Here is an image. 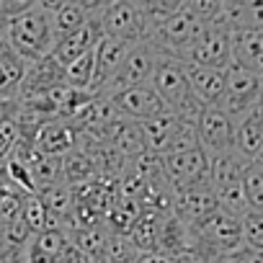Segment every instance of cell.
I'll use <instances>...</instances> for the list:
<instances>
[{
	"label": "cell",
	"mask_w": 263,
	"mask_h": 263,
	"mask_svg": "<svg viewBox=\"0 0 263 263\" xmlns=\"http://www.w3.org/2000/svg\"><path fill=\"white\" fill-rule=\"evenodd\" d=\"M219 212L217 209V196L212 186H201V189H189V191H178L176 201H173V214L186 222L189 227H196L199 222H204L209 214Z\"/></svg>",
	"instance_id": "15"
},
{
	"label": "cell",
	"mask_w": 263,
	"mask_h": 263,
	"mask_svg": "<svg viewBox=\"0 0 263 263\" xmlns=\"http://www.w3.org/2000/svg\"><path fill=\"white\" fill-rule=\"evenodd\" d=\"M98 24H101V31L106 36L121 39L126 44L145 42L142 8H140V3H135V0H111V3H101Z\"/></svg>",
	"instance_id": "7"
},
{
	"label": "cell",
	"mask_w": 263,
	"mask_h": 263,
	"mask_svg": "<svg viewBox=\"0 0 263 263\" xmlns=\"http://www.w3.org/2000/svg\"><path fill=\"white\" fill-rule=\"evenodd\" d=\"M98 8H101V3H98ZM98 8H96V13L90 16V21H88L85 26H80L78 31H72V34L62 36V39L54 44L52 57H54L62 67H67L70 62L80 60L83 54L93 52V47H96V44H98V39L103 36L101 24H98Z\"/></svg>",
	"instance_id": "14"
},
{
	"label": "cell",
	"mask_w": 263,
	"mask_h": 263,
	"mask_svg": "<svg viewBox=\"0 0 263 263\" xmlns=\"http://www.w3.org/2000/svg\"><path fill=\"white\" fill-rule=\"evenodd\" d=\"M214 196H217V209L222 214H230L235 219H242L250 209H248V201H245V191H242V181L240 183H230V186H222V189H214Z\"/></svg>",
	"instance_id": "25"
},
{
	"label": "cell",
	"mask_w": 263,
	"mask_h": 263,
	"mask_svg": "<svg viewBox=\"0 0 263 263\" xmlns=\"http://www.w3.org/2000/svg\"><path fill=\"white\" fill-rule=\"evenodd\" d=\"M8 263H29V260H26V253H13L8 255Z\"/></svg>",
	"instance_id": "34"
},
{
	"label": "cell",
	"mask_w": 263,
	"mask_h": 263,
	"mask_svg": "<svg viewBox=\"0 0 263 263\" xmlns=\"http://www.w3.org/2000/svg\"><path fill=\"white\" fill-rule=\"evenodd\" d=\"M183 65H186V78L196 101L201 106H219L222 93H224V70H209L191 62H183Z\"/></svg>",
	"instance_id": "17"
},
{
	"label": "cell",
	"mask_w": 263,
	"mask_h": 263,
	"mask_svg": "<svg viewBox=\"0 0 263 263\" xmlns=\"http://www.w3.org/2000/svg\"><path fill=\"white\" fill-rule=\"evenodd\" d=\"M36 196L42 199V204L47 206L49 214L60 217L67 227V219L75 209V196H72V189L67 183H57V186H47V189H39Z\"/></svg>",
	"instance_id": "24"
},
{
	"label": "cell",
	"mask_w": 263,
	"mask_h": 263,
	"mask_svg": "<svg viewBox=\"0 0 263 263\" xmlns=\"http://www.w3.org/2000/svg\"><path fill=\"white\" fill-rule=\"evenodd\" d=\"M191 235H194V248L189 255H196V258L222 260V258L237 253L240 248H245L240 219L222 214V212H214L204 222L191 227Z\"/></svg>",
	"instance_id": "3"
},
{
	"label": "cell",
	"mask_w": 263,
	"mask_h": 263,
	"mask_svg": "<svg viewBox=\"0 0 263 263\" xmlns=\"http://www.w3.org/2000/svg\"><path fill=\"white\" fill-rule=\"evenodd\" d=\"M34 150L49 158H65L78 147V129L65 119H47L31 140Z\"/></svg>",
	"instance_id": "13"
},
{
	"label": "cell",
	"mask_w": 263,
	"mask_h": 263,
	"mask_svg": "<svg viewBox=\"0 0 263 263\" xmlns=\"http://www.w3.org/2000/svg\"><path fill=\"white\" fill-rule=\"evenodd\" d=\"M44 8L52 16V26H54V36L57 42L72 31H78L80 26H85L90 21V16L96 13L98 3H83V0H57V3H44Z\"/></svg>",
	"instance_id": "16"
},
{
	"label": "cell",
	"mask_w": 263,
	"mask_h": 263,
	"mask_svg": "<svg viewBox=\"0 0 263 263\" xmlns=\"http://www.w3.org/2000/svg\"><path fill=\"white\" fill-rule=\"evenodd\" d=\"M163 60V54L150 44V42H140L129 49L119 75L111 80V85L101 93L103 98L114 96V93H121V90H129V88H137V85H150L153 75H155V67L158 62Z\"/></svg>",
	"instance_id": "8"
},
{
	"label": "cell",
	"mask_w": 263,
	"mask_h": 263,
	"mask_svg": "<svg viewBox=\"0 0 263 263\" xmlns=\"http://www.w3.org/2000/svg\"><path fill=\"white\" fill-rule=\"evenodd\" d=\"M160 163H163V173L176 194L189 191V189L212 186L209 183V155L201 147L189 150V153L165 155V158H160Z\"/></svg>",
	"instance_id": "9"
},
{
	"label": "cell",
	"mask_w": 263,
	"mask_h": 263,
	"mask_svg": "<svg viewBox=\"0 0 263 263\" xmlns=\"http://www.w3.org/2000/svg\"><path fill=\"white\" fill-rule=\"evenodd\" d=\"M222 263H263V253L250 250V248H240L237 253L222 258Z\"/></svg>",
	"instance_id": "31"
},
{
	"label": "cell",
	"mask_w": 263,
	"mask_h": 263,
	"mask_svg": "<svg viewBox=\"0 0 263 263\" xmlns=\"http://www.w3.org/2000/svg\"><path fill=\"white\" fill-rule=\"evenodd\" d=\"M150 85L160 96V101L165 103L171 116L196 119L199 111L204 108L196 101V96L191 93V85H189V78H186V65L181 60L163 57L155 67V75H153Z\"/></svg>",
	"instance_id": "2"
},
{
	"label": "cell",
	"mask_w": 263,
	"mask_h": 263,
	"mask_svg": "<svg viewBox=\"0 0 263 263\" xmlns=\"http://www.w3.org/2000/svg\"><path fill=\"white\" fill-rule=\"evenodd\" d=\"M21 140L24 137H21V129H18L16 116H11V119H6L3 124H0V160H8L13 155V150L18 147Z\"/></svg>",
	"instance_id": "30"
},
{
	"label": "cell",
	"mask_w": 263,
	"mask_h": 263,
	"mask_svg": "<svg viewBox=\"0 0 263 263\" xmlns=\"http://www.w3.org/2000/svg\"><path fill=\"white\" fill-rule=\"evenodd\" d=\"M183 263H222V260H212V258H196V255H186Z\"/></svg>",
	"instance_id": "33"
},
{
	"label": "cell",
	"mask_w": 263,
	"mask_h": 263,
	"mask_svg": "<svg viewBox=\"0 0 263 263\" xmlns=\"http://www.w3.org/2000/svg\"><path fill=\"white\" fill-rule=\"evenodd\" d=\"M140 250L135 242L129 240V235H108L106 250H103V263H137Z\"/></svg>",
	"instance_id": "26"
},
{
	"label": "cell",
	"mask_w": 263,
	"mask_h": 263,
	"mask_svg": "<svg viewBox=\"0 0 263 263\" xmlns=\"http://www.w3.org/2000/svg\"><path fill=\"white\" fill-rule=\"evenodd\" d=\"M183 62L209 70H227L232 65V31L222 26H206Z\"/></svg>",
	"instance_id": "11"
},
{
	"label": "cell",
	"mask_w": 263,
	"mask_h": 263,
	"mask_svg": "<svg viewBox=\"0 0 263 263\" xmlns=\"http://www.w3.org/2000/svg\"><path fill=\"white\" fill-rule=\"evenodd\" d=\"M250 160H245L240 153H230V155H219V158H209V183L212 189H222L230 183H240L242 173L248 168Z\"/></svg>",
	"instance_id": "23"
},
{
	"label": "cell",
	"mask_w": 263,
	"mask_h": 263,
	"mask_svg": "<svg viewBox=\"0 0 263 263\" xmlns=\"http://www.w3.org/2000/svg\"><path fill=\"white\" fill-rule=\"evenodd\" d=\"M206 26L186 8V3L181 0L178 13H173L147 42L163 54V57H173V60H186L189 49L196 44V39L201 36Z\"/></svg>",
	"instance_id": "4"
},
{
	"label": "cell",
	"mask_w": 263,
	"mask_h": 263,
	"mask_svg": "<svg viewBox=\"0 0 263 263\" xmlns=\"http://www.w3.org/2000/svg\"><path fill=\"white\" fill-rule=\"evenodd\" d=\"M0 263H8V253H6L3 245H0Z\"/></svg>",
	"instance_id": "35"
},
{
	"label": "cell",
	"mask_w": 263,
	"mask_h": 263,
	"mask_svg": "<svg viewBox=\"0 0 263 263\" xmlns=\"http://www.w3.org/2000/svg\"><path fill=\"white\" fill-rule=\"evenodd\" d=\"M237 124V153L245 160H255L263 150V103H258L250 114H245Z\"/></svg>",
	"instance_id": "19"
},
{
	"label": "cell",
	"mask_w": 263,
	"mask_h": 263,
	"mask_svg": "<svg viewBox=\"0 0 263 263\" xmlns=\"http://www.w3.org/2000/svg\"><path fill=\"white\" fill-rule=\"evenodd\" d=\"M240 227H242L245 248L263 253V212H248L240 219Z\"/></svg>",
	"instance_id": "29"
},
{
	"label": "cell",
	"mask_w": 263,
	"mask_h": 263,
	"mask_svg": "<svg viewBox=\"0 0 263 263\" xmlns=\"http://www.w3.org/2000/svg\"><path fill=\"white\" fill-rule=\"evenodd\" d=\"M196 121V135H199V147L209 158L230 155L237 153V124L232 116H227L217 106H204L199 111Z\"/></svg>",
	"instance_id": "6"
},
{
	"label": "cell",
	"mask_w": 263,
	"mask_h": 263,
	"mask_svg": "<svg viewBox=\"0 0 263 263\" xmlns=\"http://www.w3.org/2000/svg\"><path fill=\"white\" fill-rule=\"evenodd\" d=\"M232 62L263 78V31H235L232 34Z\"/></svg>",
	"instance_id": "20"
},
{
	"label": "cell",
	"mask_w": 263,
	"mask_h": 263,
	"mask_svg": "<svg viewBox=\"0 0 263 263\" xmlns=\"http://www.w3.org/2000/svg\"><path fill=\"white\" fill-rule=\"evenodd\" d=\"M62 173H65V183L70 189L85 186V183H96L101 178L98 160L90 153H85V150H72L70 155H65L62 158Z\"/></svg>",
	"instance_id": "21"
},
{
	"label": "cell",
	"mask_w": 263,
	"mask_h": 263,
	"mask_svg": "<svg viewBox=\"0 0 263 263\" xmlns=\"http://www.w3.org/2000/svg\"><path fill=\"white\" fill-rule=\"evenodd\" d=\"M258 103H263V78L242 65H230L224 70V93L217 108H222L227 116L240 121L245 114H250Z\"/></svg>",
	"instance_id": "5"
},
{
	"label": "cell",
	"mask_w": 263,
	"mask_h": 263,
	"mask_svg": "<svg viewBox=\"0 0 263 263\" xmlns=\"http://www.w3.org/2000/svg\"><path fill=\"white\" fill-rule=\"evenodd\" d=\"M21 219L26 222V227H29L34 235L47 230L49 212H47V206L42 204V199H39L36 194H29V196L21 199Z\"/></svg>",
	"instance_id": "28"
},
{
	"label": "cell",
	"mask_w": 263,
	"mask_h": 263,
	"mask_svg": "<svg viewBox=\"0 0 263 263\" xmlns=\"http://www.w3.org/2000/svg\"><path fill=\"white\" fill-rule=\"evenodd\" d=\"M137 263H183V258H178V255H168V253L155 250V253H140Z\"/></svg>",
	"instance_id": "32"
},
{
	"label": "cell",
	"mask_w": 263,
	"mask_h": 263,
	"mask_svg": "<svg viewBox=\"0 0 263 263\" xmlns=\"http://www.w3.org/2000/svg\"><path fill=\"white\" fill-rule=\"evenodd\" d=\"M3 34L13 52L24 57L29 65L49 57L57 44L52 16L44 8V3H31V8H26L24 13L3 21Z\"/></svg>",
	"instance_id": "1"
},
{
	"label": "cell",
	"mask_w": 263,
	"mask_h": 263,
	"mask_svg": "<svg viewBox=\"0 0 263 263\" xmlns=\"http://www.w3.org/2000/svg\"><path fill=\"white\" fill-rule=\"evenodd\" d=\"M132 47L135 44H126V42L106 36V34L98 39V44L93 47V60H96V80H93V88H90L93 96H101L111 85V80L119 75V70H121Z\"/></svg>",
	"instance_id": "12"
},
{
	"label": "cell",
	"mask_w": 263,
	"mask_h": 263,
	"mask_svg": "<svg viewBox=\"0 0 263 263\" xmlns=\"http://www.w3.org/2000/svg\"><path fill=\"white\" fill-rule=\"evenodd\" d=\"M163 212L145 209L142 217L135 222V227L129 230V240L135 242L140 253H155L160 245V227H163Z\"/></svg>",
	"instance_id": "22"
},
{
	"label": "cell",
	"mask_w": 263,
	"mask_h": 263,
	"mask_svg": "<svg viewBox=\"0 0 263 263\" xmlns=\"http://www.w3.org/2000/svg\"><path fill=\"white\" fill-rule=\"evenodd\" d=\"M176 126H178V116H171V114L140 124V135H142L147 155H153V158H165L168 155L173 135H176Z\"/></svg>",
	"instance_id": "18"
},
{
	"label": "cell",
	"mask_w": 263,
	"mask_h": 263,
	"mask_svg": "<svg viewBox=\"0 0 263 263\" xmlns=\"http://www.w3.org/2000/svg\"><path fill=\"white\" fill-rule=\"evenodd\" d=\"M116 119L129 121V124H145L150 119L165 116L168 108L160 101V96L153 90V85H137V88H129L121 93L108 96Z\"/></svg>",
	"instance_id": "10"
},
{
	"label": "cell",
	"mask_w": 263,
	"mask_h": 263,
	"mask_svg": "<svg viewBox=\"0 0 263 263\" xmlns=\"http://www.w3.org/2000/svg\"><path fill=\"white\" fill-rule=\"evenodd\" d=\"M242 191L250 212H263V168L255 163H248L242 173Z\"/></svg>",
	"instance_id": "27"
}]
</instances>
